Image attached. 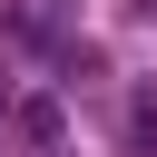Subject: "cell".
I'll list each match as a JSON object with an SVG mask.
<instances>
[{"instance_id": "cell-1", "label": "cell", "mask_w": 157, "mask_h": 157, "mask_svg": "<svg viewBox=\"0 0 157 157\" xmlns=\"http://www.w3.org/2000/svg\"><path fill=\"white\" fill-rule=\"evenodd\" d=\"M59 128H69L59 98H20V137H29V147H59Z\"/></svg>"}, {"instance_id": "cell-2", "label": "cell", "mask_w": 157, "mask_h": 157, "mask_svg": "<svg viewBox=\"0 0 157 157\" xmlns=\"http://www.w3.org/2000/svg\"><path fill=\"white\" fill-rule=\"evenodd\" d=\"M128 147H157V98H137V108H128Z\"/></svg>"}]
</instances>
